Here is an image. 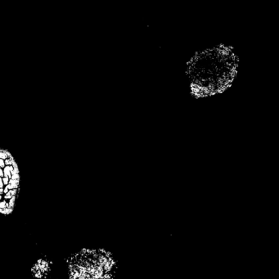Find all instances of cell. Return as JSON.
<instances>
[{
    "label": "cell",
    "mask_w": 279,
    "mask_h": 279,
    "mask_svg": "<svg viewBox=\"0 0 279 279\" xmlns=\"http://www.w3.org/2000/svg\"><path fill=\"white\" fill-rule=\"evenodd\" d=\"M69 279H117L120 264L114 253L103 248H84L66 260Z\"/></svg>",
    "instance_id": "obj_1"
},
{
    "label": "cell",
    "mask_w": 279,
    "mask_h": 279,
    "mask_svg": "<svg viewBox=\"0 0 279 279\" xmlns=\"http://www.w3.org/2000/svg\"><path fill=\"white\" fill-rule=\"evenodd\" d=\"M51 263L44 259H39L31 268V273L34 278L44 279L51 271Z\"/></svg>",
    "instance_id": "obj_2"
},
{
    "label": "cell",
    "mask_w": 279,
    "mask_h": 279,
    "mask_svg": "<svg viewBox=\"0 0 279 279\" xmlns=\"http://www.w3.org/2000/svg\"><path fill=\"white\" fill-rule=\"evenodd\" d=\"M13 171V167L12 165H9V166H5L3 168V174H4V177L8 178L10 179L12 178V174L11 172Z\"/></svg>",
    "instance_id": "obj_3"
},
{
    "label": "cell",
    "mask_w": 279,
    "mask_h": 279,
    "mask_svg": "<svg viewBox=\"0 0 279 279\" xmlns=\"http://www.w3.org/2000/svg\"><path fill=\"white\" fill-rule=\"evenodd\" d=\"M17 196H13V197H12V198L10 199V201L8 202V205L9 207L8 208H11V209H13L14 206H15V201H16V199H17Z\"/></svg>",
    "instance_id": "obj_4"
},
{
    "label": "cell",
    "mask_w": 279,
    "mask_h": 279,
    "mask_svg": "<svg viewBox=\"0 0 279 279\" xmlns=\"http://www.w3.org/2000/svg\"><path fill=\"white\" fill-rule=\"evenodd\" d=\"M14 160V158L12 156H11L10 158H7L4 161V163H5V165L6 166H9V165H12V161Z\"/></svg>",
    "instance_id": "obj_5"
},
{
    "label": "cell",
    "mask_w": 279,
    "mask_h": 279,
    "mask_svg": "<svg viewBox=\"0 0 279 279\" xmlns=\"http://www.w3.org/2000/svg\"><path fill=\"white\" fill-rule=\"evenodd\" d=\"M12 174V179H14V180H20V176H19V174H16L14 173L13 171L11 172Z\"/></svg>",
    "instance_id": "obj_6"
},
{
    "label": "cell",
    "mask_w": 279,
    "mask_h": 279,
    "mask_svg": "<svg viewBox=\"0 0 279 279\" xmlns=\"http://www.w3.org/2000/svg\"><path fill=\"white\" fill-rule=\"evenodd\" d=\"M13 211V209H11V208H6V209L3 210V215H10V214H12Z\"/></svg>",
    "instance_id": "obj_7"
},
{
    "label": "cell",
    "mask_w": 279,
    "mask_h": 279,
    "mask_svg": "<svg viewBox=\"0 0 279 279\" xmlns=\"http://www.w3.org/2000/svg\"><path fill=\"white\" fill-rule=\"evenodd\" d=\"M6 203H7V201H6V200H3V201H0V209H3L4 210L6 209Z\"/></svg>",
    "instance_id": "obj_8"
},
{
    "label": "cell",
    "mask_w": 279,
    "mask_h": 279,
    "mask_svg": "<svg viewBox=\"0 0 279 279\" xmlns=\"http://www.w3.org/2000/svg\"><path fill=\"white\" fill-rule=\"evenodd\" d=\"M19 183H20V180H14V179H10L8 184H19Z\"/></svg>",
    "instance_id": "obj_9"
},
{
    "label": "cell",
    "mask_w": 279,
    "mask_h": 279,
    "mask_svg": "<svg viewBox=\"0 0 279 279\" xmlns=\"http://www.w3.org/2000/svg\"><path fill=\"white\" fill-rule=\"evenodd\" d=\"M2 181H3V185H6V186H7V184H8L9 179H8V178L3 177V178H2Z\"/></svg>",
    "instance_id": "obj_10"
},
{
    "label": "cell",
    "mask_w": 279,
    "mask_h": 279,
    "mask_svg": "<svg viewBox=\"0 0 279 279\" xmlns=\"http://www.w3.org/2000/svg\"><path fill=\"white\" fill-rule=\"evenodd\" d=\"M5 167V163H4V161L2 159H0V168H4Z\"/></svg>",
    "instance_id": "obj_11"
},
{
    "label": "cell",
    "mask_w": 279,
    "mask_h": 279,
    "mask_svg": "<svg viewBox=\"0 0 279 279\" xmlns=\"http://www.w3.org/2000/svg\"><path fill=\"white\" fill-rule=\"evenodd\" d=\"M0 177L3 178L4 177V174H3V169L2 168H0Z\"/></svg>",
    "instance_id": "obj_12"
},
{
    "label": "cell",
    "mask_w": 279,
    "mask_h": 279,
    "mask_svg": "<svg viewBox=\"0 0 279 279\" xmlns=\"http://www.w3.org/2000/svg\"><path fill=\"white\" fill-rule=\"evenodd\" d=\"M3 181L2 180H0V188H3Z\"/></svg>",
    "instance_id": "obj_13"
},
{
    "label": "cell",
    "mask_w": 279,
    "mask_h": 279,
    "mask_svg": "<svg viewBox=\"0 0 279 279\" xmlns=\"http://www.w3.org/2000/svg\"><path fill=\"white\" fill-rule=\"evenodd\" d=\"M3 193V188H0V195Z\"/></svg>",
    "instance_id": "obj_14"
},
{
    "label": "cell",
    "mask_w": 279,
    "mask_h": 279,
    "mask_svg": "<svg viewBox=\"0 0 279 279\" xmlns=\"http://www.w3.org/2000/svg\"><path fill=\"white\" fill-rule=\"evenodd\" d=\"M2 200V195H0V201Z\"/></svg>",
    "instance_id": "obj_15"
},
{
    "label": "cell",
    "mask_w": 279,
    "mask_h": 279,
    "mask_svg": "<svg viewBox=\"0 0 279 279\" xmlns=\"http://www.w3.org/2000/svg\"><path fill=\"white\" fill-rule=\"evenodd\" d=\"M0 180H2V178L1 177H0Z\"/></svg>",
    "instance_id": "obj_16"
}]
</instances>
